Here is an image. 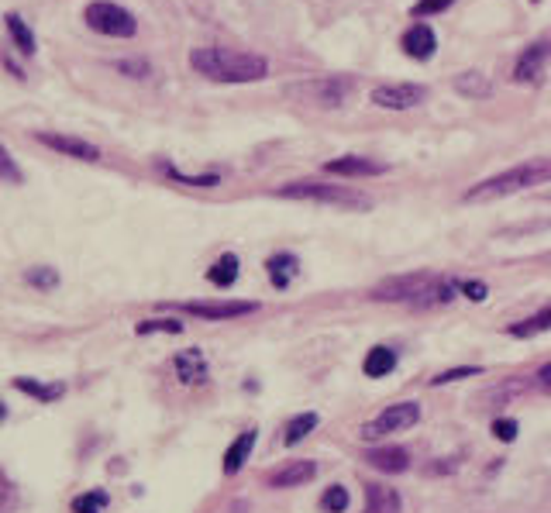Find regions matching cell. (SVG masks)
Segmentation results:
<instances>
[{
  "instance_id": "cell-1",
  "label": "cell",
  "mask_w": 551,
  "mask_h": 513,
  "mask_svg": "<svg viewBox=\"0 0 551 513\" xmlns=\"http://www.w3.org/2000/svg\"><path fill=\"white\" fill-rule=\"evenodd\" d=\"M189 69L210 83H258L269 76L266 55L256 52L224 49V45H200L189 52Z\"/></svg>"
},
{
  "instance_id": "cell-2",
  "label": "cell",
  "mask_w": 551,
  "mask_h": 513,
  "mask_svg": "<svg viewBox=\"0 0 551 513\" xmlns=\"http://www.w3.org/2000/svg\"><path fill=\"white\" fill-rule=\"evenodd\" d=\"M537 183H551V159L548 155H537V159H527L514 169L497 172L489 179L476 183L472 189H465V200L469 204H486V200H499V197H514V193H524V189L537 187Z\"/></svg>"
},
{
  "instance_id": "cell-3",
  "label": "cell",
  "mask_w": 551,
  "mask_h": 513,
  "mask_svg": "<svg viewBox=\"0 0 551 513\" xmlns=\"http://www.w3.org/2000/svg\"><path fill=\"white\" fill-rule=\"evenodd\" d=\"M276 197L283 200H310V204H327V207H344V210H369L372 200L352 187L342 183H317V179H293L286 187L276 189Z\"/></svg>"
},
{
  "instance_id": "cell-4",
  "label": "cell",
  "mask_w": 551,
  "mask_h": 513,
  "mask_svg": "<svg viewBox=\"0 0 551 513\" xmlns=\"http://www.w3.org/2000/svg\"><path fill=\"white\" fill-rule=\"evenodd\" d=\"M355 90L352 76H314V80H296L286 86V97L293 101H304L310 107H342Z\"/></svg>"
},
{
  "instance_id": "cell-5",
  "label": "cell",
  "mask_w": 551,
  "mask_h": 513,
  "mask_svg": "<svg viewBox=\"0 0 551 513\" xmlns=\"http://www.w3.org/2000/svg\"><path fill=\"white\" fill-rule=\"evenodd\" d=\"M83 21L90 32L103 34V38H135L138 34V17L114 0H90L83 7Z\"/></svg>"
},
{
  "instance_id": "cell-6",
  "label": "cell",
  "mask_w": 551,
  "mask_h": 513,
  "mask_svg": "<svg viewBox=\"0 0 551 513\" xmlns=\"http://www.w3.org/2000/svg\"><path fill=\"white\" fill-rule=\"evenodd\" d=\"M417 421H420V403L403 400V403H393V407H386L382 413H376V417L362 428V438H365V441H379V438L396 434V431H411Z\"/></svg>"
},
{
  "instance_id": "cell-7",
  "label": "cell",
  "mask_w": 551,
  "mask_h": 513,
  "mask_svg": "<svg viewBox=\"0 0 551 513\" xmlns=\"http://www.w3.org/2000/svg\"><path fill=\"white\" fill-rule=\"evenodd\" d=\"M438 276L430 273H411V276H396L390 283H382L372 290V300H393V304H411L417 307L420 300H424V293L430 290V283H434Z\"/></svg>"
},
{
  "instance_id": "cell-8",
  "label": "cell",
  "mask_w": 551,
  "mask_h": 513,
  "mask_svg": "<svg viewBox=\"0 0 551 513\" xmlns=\"http://www.w3.org/2000/svg\"><path fill=\"white\" fill-rule=\"evenodd\" d=\"M176 310L200 317V321H235V317L256 314L258 304L252 300H187V304H176Z\"/></svg>"
},
{
  "instance_id": "cell-9",
  "label": "cell",
  "mask_w": 551,
  "mask_h": 513,
  "mask_svg": "<svg viewBox=\"0 0 551 513\" xmlns=\"http://www.w3.org/2000/svg\"><path fill=\"white\" fill-rule=\"evenodd\" d=\"M369 101L382 107V111H411V107H420L428 101V86L420 83H379Z\"/></svg>"
},
{
  "instance_id": "cell-10",
  "label": "cell",
  "mask_w": 551,
  "mask_h": 513,
  "mask_svg": "<svg viewBox=\"0 0 551 513\" xmlns=\"http://www.w3.org/2000/svg\"><path fill=\"white\" fill-rule=\"evenodd\" d=\"M551 63V42L548 38H537V42H531L527 49L517 55L514 63V83L527 86V83H541V76H545V69H548Z\"/></svg>"
},
{
  "instance_id": "cell-11",
  "label": "cell",
  "mask_w": 551,
  "mask_h": 513,
  "mask_svg": "<svg viewBox=\"0 0 551 513\" xmlns=\"http://www.w3.org/2000/svg\"><path fill=\"white\" fill-rule=\"evenodd\" d=\"M34 138L55 155H66V159H76V162H97L101 159V149L93 141H86V138L63 135V131H34Z\"/></svg>"
},
{
  "instance_id": "cell-12",
  "label": "cell",
  "mask_w": 551,
  "mask_h": 513,
  "mask_svg": "<svg viewBox=\"0 0 551 513\" xmlns=\"http://www.w3.org/2000/svg\"><path fill=\"white\" fill-rule=\"evenodd\" d=\"M400 49L407 52L411 59H417V63H428L430 55L438 52V34H434L428 21H413L411 28L403 32V38H400Z\"/></svg>"
},
{
  "instance_id": "cell-13",
  "label": "cell",
  "mask_w": 551,
  "mask_h": 513,
  "mask_svg": "<svg viewBox=\"0 0 551 513\" xmlns=\"http://www.w3.org/2000/svg\"><path fill=\"white\" fill-rule=\"evenodd\" d=\"M324 172H334V176H344V179H365V176L390 172V166L376 162V159H365V155H338V159L324 162Z\"/></svg>"
},
{
  "instance_id": "cell-14",
  "label": "cell",
  "mask_w": 551,
  "mask_h": 513,
  "mask_svg": "<svg viewBox=\"0 0 551 513\" xmlns=\"http://www.w3.org/2000/svg\"><path fill=\"white\" fill-rule=\"evenodd\" d=\"M172 369H176V376L179 382H187V386H200L207 382V359L200 348H187V352H179L176 362H172Z\"/></svg>"
},
{
  "instance_id": "cell-15",
  "label": "cell",
  "mask_w": 551,
  "mask_h": 513,
  "mask_svg": "<svg viewBox=\"0 0 551 513\" xmlns=\"http://www.w3.org/2000/svg\"><path fill=\"white\" fill-rule=\"evenodd\" d=\"M365 462L379 469V472H390V476H400V472H407L411 469V451L407 448H372V451H365Z\"/></svg>"
},
{
  "instance_id": "cell-16",
  "label": "cell",
  "mask_w": 551,
  "mask_h": 513,
  "mask_svg": "<svg viewBox=\"0 0 551 513\" xmlns=\"http://www.w3.org/2000/svg\"><path fill=\"white\" fill-rule=\"evenodd\" d=\"M365 513H400V493L382 482H365Z\"/></svg>"
},
{
  "instance_id": "cell-17",
  "label": "cell",
  "mask_w": 551,
  "mask_h": 513,
  "mask_svg": "<svg viewBox=\"0 0 551 513\" xmlns=\"http://www.w3.org/2000/svg\"><path fill=\"white\" fill-rule=\"evenodd\" d=\"M256 441H258V431H241L238 438L227 445V451H224V472H227V476L241 472V465L248 462V455H252Z\"/></svg>"
},
{
  "instance_id": "cell-18",
  "label": "cell",
  "mask_w": 551,
  "mask_h": 513,
  "mask_svg": "<svg viewBox=\"0 0 551 513\" xmlns=\"http://www.w3.org/2000/svg\"><path fill=\"white\" fill-rule=\"evenodd\" d=\"M314 476H317V465L314 462H290L269 476V486H273V489H293V486L310 482Z\"/></svg>"
},
{
  "instance_id": "cell-19",
  "label": "cell",
  "mask_w": 551,
  "mask_h": 513,
  "mask_svg": "<svg viewBox=\"0 0 551 513\" xmlns=\"http://www.w3.org/2000/svg\"><path fill=\"white\" fill-rule=\"evenodd\" d=\"M266 273H269V283H273L276 290H286L296 279V273H300V258L290 256V252H279V256L266 262Z\"/></svg>"
},
{
  "instance_id": "cell-20",
  "label": "cell",
  "mask_w": 551,
  "mask_h": 513,
  "mask_svg": "<svg viewBox=\"0 0 551 513\" xmlns=\"http://www.w3.org/2000/svg\"><path fill=\"white\" fill-rule=\"evenodd\" d=\"M455 90H459L462 97H469V101H486V97L493 93V83H489V76L479 73V69H465V73L455 76Z\"/></svg>"
},
{
  "instance_id": "cell-21",
  "label": "cell",
  "mask_w": 551,
  "mask_h": 513,
  "mask_svg": "<svg viewBox=\"0 0 551 513\" xmlns=\"http://www.w3.org/2000/svg\"><path fill=\"white\" fill-rule=\"evenodd\" d=\"M4 24H7V34H11V42H14V49L21 55H34L38 45H34V32L28 28V21L17 15V11H7L4 15Z\"/></svg>"
},
{
  "instance_id": "cell-22",
  "label": "cell",
  "mask_w": 551,
  "mask_h": 513,
  "mask_svg": "<svg viewBox=\"0 0 551 513\" xmlns=\"http://www.w3.org/2000/svg\"><path fill=\"white\" fill-rule=\"evenodd\" d=\"M238 273H241L238 256H235V252H227V256H221L210 269H207V279H210V286L227 290V286H235V283H238Z\"/></svg>"
},
{
  "instance_id": "cell-23",
  "label": "cell",
  "mask_w": 551,
  "mask_h": 513,
  "mask_svg": "<svg viewBox=\"0 0 551 513\" xmlns=\"http://www.w3.org/2000/svg\"><path fill=\"white\" fill-rule=\"evenodd\" d=\"M362 369H365V376H369V379L390 376V373L396 369V352L390 348V344H376V348H372V352L365 355Z\"/></svg>"
},
{
  "instance_id": "cell-24",
  "label": "cell",
  "mask_w": 551,
  "mask_h": 513,
  "mask_svg": "<svg viewBox=\"0 0 551 513\" xmlns=\"http://www.w3.org/2000/svg\"><path fill=\"white\" fill-rule=\"evenodd\" d=\"M14 390L34 396L38 403H55L59 396L66 393V386H63V382H49V386H45V382H38V379H24V376L14 379Z\"/></svg>"
},
{
  "instance_id": "cell-25",
  "label": "cell",
  "mask_w": 551,
  "mask_h": 513,
  "mask_svg": "<svg viewBox=\"0 0 551 513\" xmlns=\"http://www.w3.org/2000/svg\"><path fill=\"white\" fill-rule=\"evenodd\" d=\"M545 331H551V304L541 307L537 314H531V317L510 324V334H514V338H537V334H545Z\"/></svg>"
},
{
  "instance_id": "cell-26",
  "label": "cell",
  "mask_w": 551,
  "mask_h": 513,
  "mask_svg": "<svg viewBox=\"0 0 551 513\" xmlns=\"http://www.w3.org/2000/svg\"><path fill=\"white\" fill-rule=\"evenodd\" d=\"M317 421H321V417H317V413H314V411H310V413H296V417H293L290 424L283 428V445H286V448L300 445V441L307 438L310 431L317 428Z\"/></svg>"
},
{
  "instance_id": "cell-27",
  "label": "cell",
  "mask_w": 551,
  "mask_h": 513,
  "mask_svg": "<svg viewBox=\"0 0 551 513\" xmlns=\"http://www.w3.org/2000/svg\"><path fill=\"white\" fill-rule=\"evenodd\" d=\"M135 331L138 334H179L183 321H176V317H149V321H138Z\"/></svg>"
},
{
  "instance_id": "cell-28",
  "label": "cell",
  "mask_w": 551,
  "mask_h": 513,
  "mask_svg": "<svg viewBox=\"0 0 551 513\" xmlns=\"http://www.w3.org/2000/svg\"><path fill=\"white\" fill-rule=\"evenodd\" d=\"M162 169H166V176H172L176 183H183V187H218V183H221V176H218V172H204V176H183V172L176 169V166H169V162H162Z\"/></svg>"
},
{
  "instance_id": "cell-29",
  "label": "cell",
  "mask_w": 551,
  "mask_h": 513,
  "mask_svg": "<svg viewBox=\"0 0 551 513\" xmlns=\"http://www.w3.org/2000/svg\"><path fill=\"white\" fill-rule=\"evenodd\" d=\"M24 172L14 162V155L7 152V145H0V183H11V187H21Z\"/></svg>"
},
{
  "instance_id": "cell-30",
  "label": "cell",
  "mask_w": 551,
  "mask_h": 513,
  "mask_svg": "<svg viewBox=\"0 0 551 513\" xmlns=\"http://www.w3.org/2000/svg\"><path fill=\"white\" fill-rule=\"evenodd\" d=\"M321 510L324 513H344L348 510V489L344 486H327L321 497Z\"/></svg>"
},
{
  "instance_id": "cell-31",
  "label": "cell",
  "mask_w": 551,
  "mask_h": 513,
  "mask_svg": "<svg viewBox=\"0 0 551 513\" xmlns=\"http://www.w3.org/2000/svg\"><path fill=\"white\" fill-rule=\"evenodd\" d=\"M28 286H34V290H52L55 283H59V273L52 269V266H34V269H28Z\"/></svg>"
},
{
  "instance_id": "cell-32",
  "label": "cell",
  "mask_w": 551,
  "mask_h": 513,
  "mask_svg": "<svg viewBox=\"0 0 551 513\" xmlns=\"http://www.w3.org/2000/svg\"><path fill=\"white\" fill-rule=\"evenodd\" d=\"M107 507V493H83L72 499V513H103Z\"/></svg>"
},
{
  "instance_id": "cell-33",
  "label": "cell",
  "mask_w": 551,
  "mask_h": 513,
  "mask_svg": "<svg viewBox=\"0 0 551 513\" xmlns=\"http://www.w3.org/2000/svg\"><path fill=\"white\" fill-rule=\"evenodd\" d=\"M114 69L124 73V76H131V80H149V73H152V66L145 59H118Z\"/></svg>"
},
{
  "instance_id": "cell-34",
  "label": "cell",
  "mask_w": 551,
  "mask_h": 513,
  "mask_svg": "<svg viewBox=\"0 0 551 513\" xmlns=\"http://www.w3.org/2000/svg\"><path fill=\"white\" fill-rule=\"evenodd\" d=\"M17 510V489L14 482L0 472V513H14Z\"/></svg>"
},
{
  "instance_id": "cell-35",
  "label": "cell",
  "mask_w": 551,
  "mask_h": 513,
  "mask_svg": "<svg viewBox=\"0 0 551 513\" xmlns=\"http://www.w3.org/2000/svg\"><path fill=\"white\" fill-rule=\"evenodd\" d=\"M469 376H479V369H472V365H462V369H445L441 376L430 379V386H445V382H462Z\"/></svg>"
},
{
  "instance_id": "cell-36",
  "label": "cell",
  "mask_w": 551,
  "mask_h": 513,
  "mask_svg": "<svg viewBox=\"0 0 551 513\" xmlns=\"http://www.w3.org/2000/svg\"><path fill=\"white\" fill-rule=\"evenodd\" d=\"M455 0H417L413 4V17H430V15H441V11H448Z\"/></svg>"
},
{
  "instance_id": "cell-37",
  "label": "cell",
  "mask_w": 551,
  "mask_h": 513,
  "mask_svg": "<svg viewBox=\"0 0 551 513\" xmlns=\"http://www.w3.org/2000/svg\"><path fill=\"white\" fill-rule=\"evenodd\" d=\"M493 438H497V441H514V438H517V421H510V417H499V421H493Z\"/></svg>"
},
{
  "instance_id": "cell-38",
  "label": "cell",
  "mask_w": 551,
  "mask_h": 513,
  "mask_svg": "<svg viewBox=\"0 0 551 513\" xmlns=\"http://www.w3.org/2000/svg\"><path fill=\"white\" fill-rule=\"evenodd\" d=\"M534 390H541V393H551V362H545L537 373H534Z\"/></svg>"
},
{
  "instance_id": "cell-39",
  "label": "cell",
  "mask_w": 551,
  "mask_h": 513,
  "mask_svg": "<svg viewBox=\"0 0 551 513\" xmlns=\"http://www.w3.org/2000/svg\"><path fill=\"white\" fill-rule=\"evenodd\" d=\"M462 293L469 296V300H476V304H482L486 296H489V290H486V283H462Z\"/></svg>"
},
{
  "instance_id": "cell-40",
  "label": "cell",
  "mask_w": 551,
  "mask_h": 513,
  "mask_svg": "<svg viewBox=\"0 0 551 513\" xmlns=\"http://www.w3.org/2000/svg\"><path fill=\"white\" fill-rule=\"evenodd\" d=\"M455 465L459 462H434V465H428V472L430 476H441V472H455Z\"/></svg>"
},
{
  "instance_id": "cell-41",
  "label": "cell",
  "mask_w": 551,
  "mask_h": 513,
  "mask_svg": "<svg viewBox=\"0 0 551 513\" xmlns=\"http://www.w3.org/2000/svg\"><path fill=\"white\" fill-rule=\"evenodd\" d=\"M4 417H7V411H4V403H0V421H4Z\"/></svg>"
},
{
  "instance_id": "cell-42",
  "label": "cell",
  "mask_w": 551,
  "mask_h": 513,
  "mask_svg": "<svg viewBox=\"0 0 551 513\" xmlns=\"http://www.w3.org/2000/svg\"><path fill=\"white\" fill-rule=\"evenodd\" d=\"M531 4H537V0H531Z\"/></svg>"
}]
</instances>
